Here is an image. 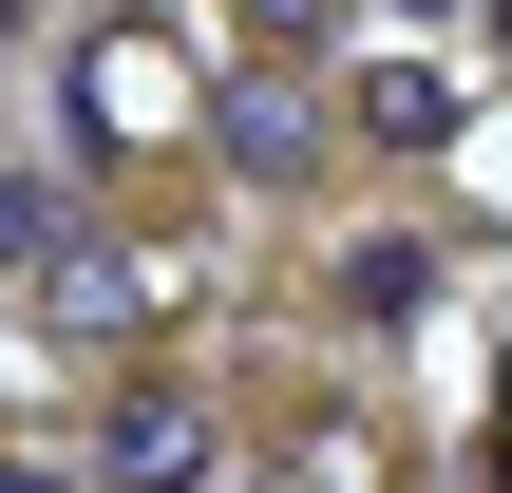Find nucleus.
I'll return each mask as SVG.
<instances>
[{"instance_id": "nucleus-4", "label": "nucleus", "mask_w": 512, "mask_h": 493, "mask_svg": "<svg viewBox=\"0 0 512 493\" xmlns=\"http://www.w3.org/2000/svg\"><path fill=\"white\" fill-rule=\"evenodd\" d=\"M0 493H38V475H0Z\"/></svg>"}, {"instance_id": "nucleus-3", "label": "nucleus", "mask_w": 512, "mask_h": 493, "mask_svg": "<svg viewBox=\"0 0 512 493\" xmlns=\"http://www.w3.org/2000/svg\"><path fill=\"white\" fill-rule=\"evenodd\" d=\"M38 247H76V228H57V190H38V171H0V266H38Z\"/></svg>"}, {"instance_id": "nucleus-1", "label": "nucleus", "mask_w": 512, "mask_h": 493, "mask_svg": "<svg viewBox=\"0 0 512 493\" xmlns=\"http://www.w3.org/2000/svg\"><path fill=\"white\" fill-rule=\"evenodd\" d=\"M209 456H228V418H209L190 380H133V399L95 418V475L114 493H209Z\"/></svg>"}, {"instance_id": "nucleus-2", "label": "nucleus", "mask_w": 512, "mask_h": 493, "mask_svg": "<svg viewBox=\"0 0 512 493\" xmlns=\"http://www.w3.org/2000/svg\"><path fill=\"white\" fill-rule=\"evenodd\" d=\"M209 133H228V171H266V190H285V171H323V114H304L285 76H228V95H209Z\"/></svg>"}]
</instances>
